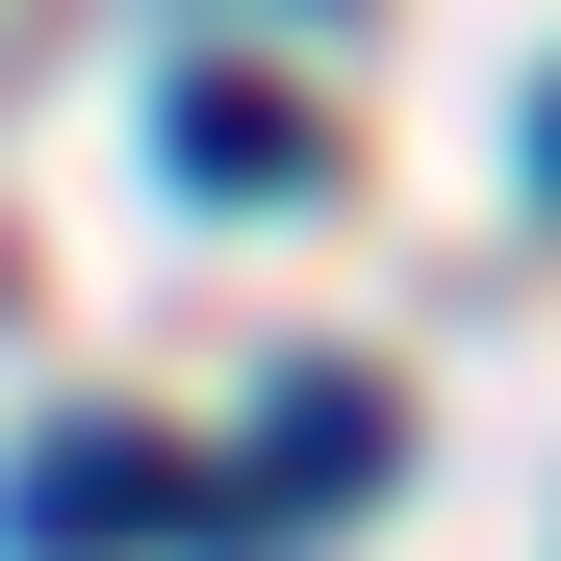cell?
Returning a JSON list of instances; mask_svg holds the SVG:
<instances>
[{"mask_svg": "<svg viewBox=\"0 0 561 561\" xmlns=\"http://www.w3.org/2000/svg\"><path fill=\"white\" fill-rule=\"evenodd\" d=\"M0 536H26V561H128V536H205V459H179V434H26V459H0Z\"/></svg>", "mask_w": 561, "mask_h": 561, "instance_id": "cell-1", "label": "cell"}, {"mask_svg": "<svg viewBox=\"0 0 561 561\" xmlns=\"http://www.w3.org/2000/svg\"><path fill=\"white\" fill-rule=\"evenodd\" d=\"M383 434H409L383 383H280V409H255V511H332V485H383Z\"/></svg>", "mask_w": 561, "mask_h": 561, "instance_id": "cell-2", "label": "cell"}, {"mask_svg": "<svg viewBox=\"0 0 561 561\" xmlns=\"http://www.w3.org/2000/svg\"><path fill=\"white\" fill-rule=\"evenodd\" d=\"M153 153H179V179H307V128H280L255 77H179V103H153Z\"/></svg>", "mask_w": 561, "mask_h": 561, "instance_id": "cell-3", "label": "cell"}, {"mask_svg": "<svg viewBox=\"0 0 561 561\" xmlns=\"http://www.w3.org/2000/svg\"><path fill=\"white\" fill-rule=\"evenodd\" d=\"M536 179H561V103H536Z\"/></svg>", "mask_w": 561, "mask_h": 561, "instance_id": "cell-4", "label": "cell"}]
</instances>
